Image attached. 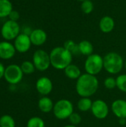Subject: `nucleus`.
I'll use <instances>...</instances> for the list:
<instances>
[{
    "instance_id": "f257e3e1",
    "label": "nucleus",
    "mask_w": 126,
    "mask_h": 127,
    "mask_svg": "<svg viewBox=\"0 0 126 127\" xmlns=\"http://www.w3.org/2000/svg\"><path fill=\"white\" fill-rule=\"evenodd\" d=\"M99 80L96 76L88 73L82 74L76 80V91L81 97H90L98 90Z\"/></svg>"
},
{
    "instance_id": "f03ea898",
    "label": "nucleus",
    "mask_w": 126,
    "mask_h": 127,
    "mask_svg": "<svg viewBox=\"0 0 126 127\" xmlns=\"http://www.w3.org/2000/svg\"><path fill=\"white\" fill-rule=\"evenodd\" d=\"M50 65L55 69L64 70L71 64L73 55L64 47H56L50 51Z\"/></svg>"
},
{
    "instance_id": "7ed1b4c3",
    "label": "nucleus",
    "mask_w": 126,
    "mask_h": 127,
    "mask_svg": "<svg viewBox=\"0 0 126 127\" xmlns=\"http://www.w3.org/2000/svg\"><path fill=\"white\" fill-rule=\"evenodd\" d=\"M125 66L123 58L116 52H109L103 57V68L111 74H119Z\"/></svg>"
},
{
    "instance_id": "20e7f679",
    "label": "nucleus",
    "mask_w": 126,
    "mask_h": 127,
    "mask_svg": "<svg viewBox=\"0 0 126 127\" xmlns=\"http://www.w3.org/2000/svg\"><path fill=\"white\" fill-rule=\"evenodd\" d=\"M53 112L59 120L68 119L74 112V105L71 101L67 99H61L54 103Z\"/></svg>"
},
{
    "instance_id": "39448f33",
    "label": "nucleus",
    "mask_w": 126,
    "mask_h": 127,
    "mask_svg": "<svg viewBox=\"0 0 126 127\" xmlns=\"http://www.w3.org/2000/svg\"><path fill=\"white\" fill-rule=\"evenodd\" d=\"M84 66L86 73L97 76L104 68L103 57H102L100 54H92L85 60Z\"/></svg>"
},
{
    "instance_id": "423d86ee",
    "label": "nucleus",
    "mask_w": 126,
    "mask_h": 127,
    "mask_svg": "<svg viewBox=\"0 0 126 127\" xmlns=\"http://www.w3.org/2000/svg\"><path fill=\"white\" fill-rule=\"evenodd\" d=\"M33 63L36 69L39 71H45L51 65L50 54L44 50H36L33 55Z\"/></svg>"
},
{
    "instance_id": "0eeeda50",
    "label": "nucleus",
    "mask_w": 126,
    "mask_h": 127,
    "mask_svg": "<svg viewBox=\"0 0 126 127\" xmlns=\"http://www.w3.org/2000/svg\"><path fill=\"white\" fill-rule=\"evenodd\" d=\"M20 33V26L17 22L7 20L1 28V35L7 41L15 39Z\"/></svg>"
},
{
    "instance_id": "6e6552de",
    "label": "nucleus",
    "mask_w": 126,
    "mask_h": 127,
    "mask_svg": "<svg viewBox=\"0 0 126 127\" xmlns=\"http://www.w3.org/2000/svg\"><path fill=\"white\" fill-rule=\"evenodd\" d=\"M24 73L20 66L16 64H12L5 68L4 77L5 80L12 85H16L21 82Z\"/></svg>"
},
{
    "instance_id": "1a4fd4ad",
    "label": "nucleus",
    "mask_w": 126,
    "mask_h": 127,
    "mask_svg": "<svg viewBox=\"0 0 126 127\" xmlns=\"http://www.w3.org/2000/svg\"><path fill=\"white\" fill-rule=\"evenodd\" d=\"M91 111L93 115L99 120L105 119L109 114L108 106L106 102L102 100H96L93 101Z\"/></svg>"
},
{
    "instance_id": "9d476101",
    "label": "nucleus",
    "mask_w": 126,
    "mask_h": 127,
    "mask_svg": "<svg viewBox=\"0 0 126 127\" xmlns=\"http://www.w3.org/2000/svg\"><path fill=\"white\" fill-rule=\"evenodd\" d=\"M13 45L16 51L19 53H25L29 51L32 43L30 39V36L21 33L14 39Z\"/></svg>"
},
{
    "instance_id": "9b49d317",
    "label": "nucleus",
    "mask_w": 126,
    "mask_h": 127,
    "mask_svg": "<svg viewBox=\"0 0 126 127\" xmlns=\"http://www.w3.org/2000/svg\"><path fill=\"white\" fill-rule=\"evenodd\" d=\"M37 92L43 96H47L53 90V83L48 77H41L36 83Z\"/></svg>"
},
{
    "instance_id": "f8f14e48",
    "label": "nucleus",
    "mask_w": 126,
    "mask_h": 127,
    "mask_svg": "<svg viewBox=\"0 0 126 127\" xmlns=\"http://www.w3.org/2000/svg\"><path fill=\"white\" fill-rule=\"evenodd\" d=\"M14 45L7 41L0 42V58L3 60H9L13 57L16 54Z\"/></svg>"
},
{
    "instance_id": "ddd939ff",
    "label": "nucleus",
    "mask_w": 126,
    "mask_h": 127,
    "mask_svg": "<svg viewBox=\"0 0 126 127\" xmlns=\"http://www.w3.org/2000/svg\"><path fill=\"white\" fill-rule=\"evenodd\" d=\"M111 111L114 115L120 118H126V100L118 99L111 104Z\"/></svg>"
},
{
    "instance_id": "4468645a",
    "label": "nucleus",
    "mask_w": 126,
    "mask_h": 127,
    "mask_svg": "<svg viewBox=\"0 0 126 127\" xmlns=\"http://www.w3.org/2000/svg\"><path fill=\"white\" fill-rule=\"evenodd\" d=\"M30 39L31 43L36 46L42 45L47 40V33L45 31L40 28L34 29L32 31Z\"/></svg>"
},
{
    "instance_id": "2eb2a0df",
    "label": "nucleus",
    "mask_w": 126,
    "mask_h": 127,
    "mask_svg": "<svg viewBox=\"0 0 126 127\" xmlns=\"http://www.w3.org/2000/svg\"><path fill=\"white\" fill-rule=\"evenodd\" d=\"M99 26H100V29L103 33H110L114 28V26H115L114 20L112 17L109 16H105L100 19Z\"/></svg>"
},
{
    "instance_id": "dca6fc26",
    "label": "nucleus",
    "mask_w": 126,
    "mask_h": 127,
    "mask_svg": "<svg viewBox=\"0 0 126 127\" xmlns=\"http://www.w3.org/2000/svg\"><path fill=\"white\" fill-rule=\"evenodd\" d=\"M53 106H54V103L53 100L47 96L42 97V98L39 99L38 102V107L39 110L44 113H48L53 111Z\"/></svg>"
},
{
    "instance_id": "f3484780",
    "label": "nucleus",
    "mask_w": 126,
    "mask_h": 127,
    "mask_svg": "<svg viewBox=\"0 0 126 127\" xmlns=\"http://www.w3.org/2000/svg\"><path fill=\"white\" fill-rule=\"evenodd\" d=\"M65 75L71 80H77L81 75L82 72L80 68L74 64H70L64 69Z\"/></svg>"
},
{
    "instance_id": "a211bd4d",
    "label": "nucleus",
    "mask_w": 126,
    "mask_h": 127,
    "mask_svg": "<svg viewBox=\"0 0 126 127\" xmlns=\"http://www.w3.org/2000/svg\"><path fill=\"white\" fill-rule=\"evenodd\" d=\"M79 49L80 54L85 55V56H90L94 52V46L88 40H82L79 44Z\"/></svg>"
},
{
    "instance_id": "6ab92c4d",
    "label": "nucleus",
    "mask_w": 126,
    "mask_h": 127,
    "mask_svg": "<svg viewBox=\"0 0 126 127\" xmlns=\"http://www.w3.org/2000/svg\"><path fill=\"white\" fill-rule=\"evenodd\" d=\"M12 10L13 5L9 0H0V18L8 16Z\"/></svg>"
},
{
    "instance_id": "aec40b11",
    "label": "nucleus",
    "mask_w": 126,
    "mask_h": 127,
    "mask_svg": "<svg viewBox=\"0 0 126 127\" xmlns=\"http://www.w3.org/2000/svg\"><path fill=\"white\" fill-rule=\"evenodd\" d=\"M93 101L89 97H81L77 102L78 109L81 112H86L91 109Z\"/></svg>"
},
{
    "instance_id": "412c9836",
    "label": "nucleus",
    "mask_w": 126,
    "mask_h": 127,
    "mask_svg": "<svg viewBox=\"0 0 126 127\" xmlns=\"http://www.w3.org/2000/svg\"><path fill=\"white\" fill-rule=\"evenodd\" d=\"M63 47L67 49L73 56L74 55H79L80 54L79 49V45L76 44L74 41L71 39H68L64 42Z\"/></svg>"
},
{
    "instance_id": "4be33fe9",
    "label": "nucleus",
    "mask_w": 126,
    "mask_h": 127,
    "mask_svg": "<svg viewBox=\"0 0 126 127\" xmlns=\"http://www.w3.org/2000/svg\"><path fill=\"white\" fill-rule=\"evenodd\" d=\"M15 121L11 116L4 115L0 118V127H15Z\"/></svg>"
},
{
    "instance_id": "5701e85b",
    "label": "nucleus",
    "mask_w": 126,
    "mask_h": 127,
    "mask_svg": "<svg viewBox=\"0 0 126 127\" xmlns=\"http://www.w3.org/2000/svg\"><path fill=\"white\" fill-rule=\"evenodd\" d=\"M22 72L25 74H31L35 71V65L33 63L30 61H24L20 65Z\"/></svg>"
},
{
    "instance_id": "b1692460",
    "label": "nucleus",
    "mask_w": 126,
    "mask_h": 127,
    "mask_svg": "<svg viewBox=\"0 0 126 127\" xmlns=\"http://www.w3.org/2000/svg\"><path fill=\"white\" fill-rule=\"evenodd\" d=\"M27 127H45L43 119L39 117H33L30 118L27 123Z\"/></svg>"
},
{
    "instance_id": "393cba45",
    "label": "nucleus",
    "mask_w": 126,
    "mask_h": 127,
    "mask_svg": "<svg viewBox=\"0 0 126 127\" xmlns=\"http://www.w3.org/2000/svg\"><path fill=\"white\" fill-rule=\"evenodd\" d=\"M117 87L121 92L126 93V74H120L117 78Z\"/></svg>"
},
{
    "instance_id": "a878e982",
    "label": "nucleus",
    "mask_w": 126,
    "mask_h": 127,
    "mask_svg": "<svg viewBox=\"0 0 126 127\" xmlns=\"http://www.w3.org/2000/svg\"><path fill=\"white\" fill-rule=\"evenodd\" d=\"M81 10L85 14L91 13L94 10V4L91 0H85L82 2Z\"/></svg>"
},
{
    "instance_id": "bb28decb",
    "label": "nucleus",
    "mask_w": 126,
    "mask_h": 127,
    "mask_svg": "<svg viewBox=\"0 0 126 127\" xmlns=\"http://www.w3.org/2000/svg\"><path fill=\"white\" fill-rule=\"evenodd\" d=\"M104 86L107 89H113L117 87V80L112 77H108L104 80Z\"/></svg>"
},
{
    "instance_id": "cd10ccee",
    "label": "nucleus",
    "mask_w": 126,
    "mask_h": 127,
    "mask_svg": "<svg viewBox=\"0 0 126 127\" xmlns=\"http://www.w3.org/2000/svg\"><path fill=\"white\" fill-rule=\"evenodd\" d=\"M68 120H69L71 124L76 126V125H79L81 123L82 117H81V115L79 114H78L76 112H73L72 115L69 117Z\"/></svg>"
},
{
    "instance_id": "c85d7f7f",
    "label": "nucleus",
    "mask_w": 126,
    "mask_h": 127,
    "mask_svg": "<svg viewBox=\"0 0 126 127\" xmlns=\"http://www.w3.org/2000/svg\"><path fill=\"white\" fill-rule=\"evenodd\" d=\"M9 17V19L10 20H12V21H15V22H17V20L19 19V13L16 11V10H12L11 13H10V15L8 16Z\"/></svg>"
},
{
    "instance_id": "c756f323",
    "label": "nucleus",
    "mask_w": 126,
    "mask_h": 127,
    "mask_svg": "<svg viewBox=\"0 0 126 127\" xmlns=\"http://www.w3.org/2000/svg\"><path fill=\"white\" fill-rule=\"evenodd\" d=\"M4 71H5V68H4V66L3 65V64H2V63H0V80L4 77Z\"/></svg>"
},
{
    "instance_id": "7c9ffc66",
    "label": "nucleus",
    "mask_w": 126,
    "mask_h": 127,
    "mask_svg": "<svg viewBox=\"0 0 126 127\" xmlns=\"http://www.w3.org/2000/svg\"><path fill=\"white\" fill-rule=\"evenodd\" d=\"M119 124L122 126H124L126 124V118H120L119 119Z\"/></svg>"
},
{
    "instance_id": "2f4dec72",
    "label": "nucleus",
    "mask_w": 126,
    "mask_h": 127,
    "mask_svg": "<svg viewBox=\"0 0 126 127\" xmlns=\"http://www.w3.org/2000/svg\"><path fill=\"white\" fill-rule=\"evenodd\" d=\"M63 127H76V126H74V125H72V124H69V125H66Z\"/></svg>"
},
{
    "instance_id": "473e14b6",
    "label": "nucleus",
    "mask_w": 126,
    "mask_h": 127,
    "mask_svg": "<svg viewBox=\"0 0 126 127\" xmlns=\"http://www.w3.org/2000/svg\"><path fill=\"white\" fill-rule=\"evenodd\" d=\"M77 1H82H82H85V0H77Z\"/></svg>"
},
{
    "instance_id": "72a5a7b5",
    "label": "nucleus",
    "mask_w": 126,
    "mask_h": 127,
    "mask_svg": "<svg viewBox=\"0 0 126 127\" xmlns=\"http://www.w3.org/2000/svg\"><path fill=\"white\" fill-rule=\"evenodd\" d=\"M125 67H126V63H125Z\"/></svg>"
}]
</instances>
